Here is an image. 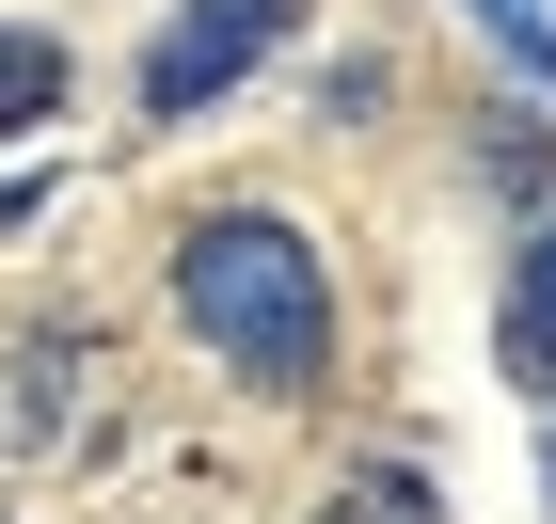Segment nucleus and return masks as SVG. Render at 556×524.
<instances>
[{
	"label": "nucleus",
	"instance_id": "f257e3e1",
	"mask_svg": "<svg viewBox=\"0 0 556 524\" xmlns=\"http://www.w3.org/2000/svg\"><path fill=\"white\" fill-rule=\"evenodd\" d=\"M175 318L239 366L255 397H318L334 382V270L287 207H207L175 239Z\"/></svg>",
	"mask_w": 556,
	"mask_h": 524
},
{
	"label": "nucleus",
	"instance_id": "f03ea898",
	"mask_svg": "<svg viewBox=\"0 0 556 524\" xmlns=\"http://www.w3.org/2000/svg\"><path fill=\"white\" fill-rule=\"evenodd\" d=\"M302 0H175L160 48H143V128H191V112H223V95L255 80L270 48H287Z\"/></svg>",
	"mask_w": 556,
	"mask_h": 524
},
{
	"label": "nucleus",
	"instance_id": "7ed1b4c3",
	"mask_svg": "<svg viewBox=\"0 0 556 524\" xmlns=\"http://www.w3.org/2000/svg\"><path fill=\"white\" fill-rule=\"evenodd\" d=\"M493 349H509V382H525V397L556 382V207L525 222V270H509V318H493Z\"/></svg>",
	"mask_w": 556,
	"mask_h": 524
},
{
	"label": "nucleus",
	"instance_id": "20e7f679",
	"mask_svg": "<svg viewBox=\"0 0 556 524\" xmlns=\"http://www.w3.org/2000/svg\"><path fill=\"white\" fill-rule=\"evenodd\" d=\"M64 112V48L48 33H0V128H48Z\"/></svg>",
	"mask_w": 556,
	"mask_h": 524
},
{
	"label": "nucleus",
	"instance_id": "39448f33",
	"mask_svg": "<svg viewBox=\"0 0 556 524\" xmlns=\"http://www.w3.org/2000/svg\"><path fill=\"white\" fill-rule=\"evenodd\" d=\"M462 16H477V33H493V48L525 64V80L556 95V16H541V0H462Z\"/></svg>",
	"mask_w": 556,
	"mask_h": 524
},
{
	"label": "nucleus",
	"instance_id": "423d86ee",
	"mask_svg": "<svg viewBox=\"0 0 556 524\" xmlns=\"http://www.w3.org/2000/svg\"><path fill=\"white\" fill-rule=\"evenodd\" d=\"M64 366H80L64 334H48V349H16V397H0V430H64Z\"/></svg>",
	"mask_w": 556,
	"mask_h": 524
}]
</instances>
